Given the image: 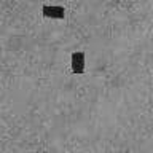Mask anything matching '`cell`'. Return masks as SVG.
I'll use <instances>...</instances> for the list:
<instances>
[{
    "mask_svg": "<svg viewBox=\"0 0 153 153\" xmlns=\"http://www.w3.org/2000/svg\"><path fill=\"white\" fill-rule=\"evenodd\" d=\"M70 65L72 72L76 75L85 74V53L83 51H74L70 56Z\"/></svg>",
    "mask_w": 153,
    "mask_h": 153,
    "instance_id": "obj_2",
    "label": "cell"
},
{
    "mask_svg": "<svg viewBox=\"0 0 153 153\" xmlns=\"http://www.w3.org/2000/svg\"><path fill=\"white\" fill-rule=\"evenodd\" d=\"M42 14L48 19H64L65 16V8L59 5H43Z\"/></svg>",
    "mask_w": 153,
    "mask_h": 153,
    "instance_id": "obj_1",
    "label": "cell"
}]
</instances>
